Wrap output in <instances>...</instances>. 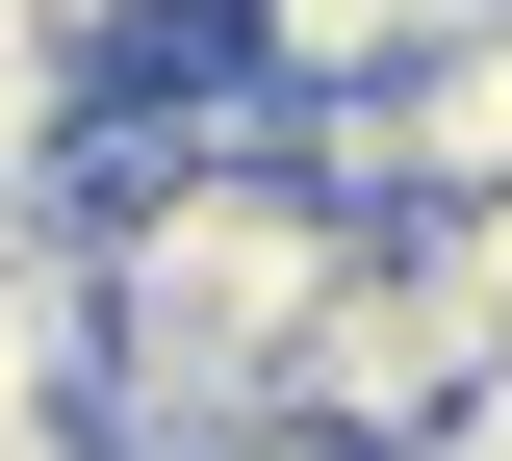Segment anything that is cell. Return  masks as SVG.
<instances>
[{"label": "cell", "mask_w": 512, "mask_h": 461, "mask_svg": "<svg viewBox=\"0 0 512 461\" xmlns=\"http://www.w3.org/2000/svg\"><path fill=\"white\" fill-rule=\"evenodd\" d=\"M436 26H487V0H231V52L282 77V103H308V77H410Z\"/></svg>", "instance_id": "cell-1"}, {"label": "cell", "mask_w": 512, "mask_h": 461, "mask_svg": "<svg viewBox=\"0 0 512 461\" xmlns=\"http://www.w3.org/2000/svg\"><path fill=\"white\" fill-rule=\"evenodd\" d=\"M384 461H512V359H487V385H461V410H410V436H384Z\"/></svg>", "instance_id": "cell-2"}, {"label": "cell", "mask_w": 512, "mask_h": 461, "mask_svg": "<svg viewBox=\"0 0 512 461\" xmlns=\"http://www.w3.org/2000/svg\"><path fill=\"white\" fill-rule=\"evenodd\" d=\"M0 461H103V436H77V410H0Z\"/></svg>", "instance_id": "cell-3"}, {"label": "cell", "mask_w": 512, "mask_h": 461, "mask_svg": "<svg viewBox=\"0 0 512 461\" xmlns=\"http://www.w3.org/2000/svg\"><path fill=\"white\" fill-rule=\"evenodd\" d=\"M461 257H487V308H512V180H487V205H461Z\"/></svg>", "instance_id": "cell-4"}]
</instances>
